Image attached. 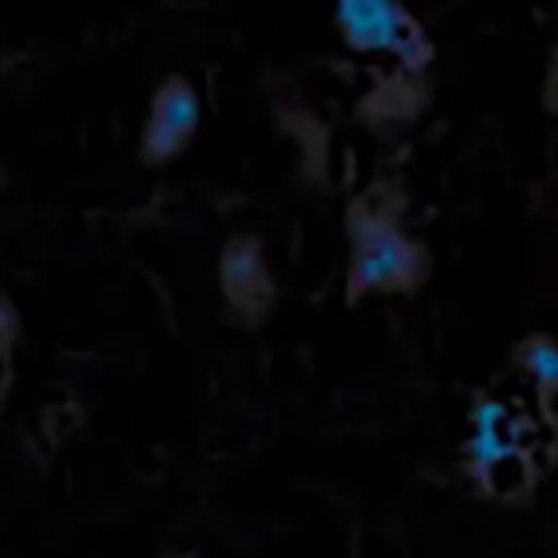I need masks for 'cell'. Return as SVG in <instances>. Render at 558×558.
<instances>
[{"mask_svg":"<svg viewBox=\"0 0 558 558\" xmlns=\"http://www.w3.org/2000/svg\"><path fill=\"white\" fill-rule=\"evenodd\" d=\"M433 256L417 238L402 230L390 215H352V260H349V295H390L413 291L425 283Z\"/></svg>","mask_w":558,"mask_h":558,"instance_id":"6da1fadb","label":"cell"},{"mask_svg":"<svg viewBox=\"0 0 558 558\" xmlns=\"http://www.w3.org/2000/svg\"><path fill=\"white\" fill-rule=\"evenodd\" d=\"M333 24L349 47L364 54H387L405 70H425L433 62V43L410 9L387 0H349L337 4Z\"/></svg>","mask_w":558,"mask_h":558,"instance_id":"7a4b0ae2","label":"cell"},{"mask_svg":"<svg viewBox=\"0 0 558 558\" xmlns=\"http://www.w3.org/2000/svg\"><path fill=\"white\" fill-rule=\"evenodd\" d=\"M466 466L489 494H520L532 482V451L527 440H520V421L497 398L474 410Z\"/></svg>","mask_w":558,"mask_h":558,"instance_id":"3957f363","label":"cell"},{"mask_svg":"<svg viewBox=\"0 0 558 558\" xmlns=\"http://www.w3.org/2000/svg\"><path fill=\"white\" fill-rule=\"evenodd\" d=\"M199 123H203V104L192 81H187L184 73L165 77L161 85L154 88L146 126H142V157H146L149 165L180 157L192 146Z\"/></svg>","mask_w":558,"mask_h":558,"instance_id":"277c9868","label":"cell"},{"mask_svg":"<svg viewBox=\"0 0 558 558\" xmlns=\"http://www.w3.org/2000/svg\"><path fill=\"white\" fill-rule=\"evenodd\" d=\"M517 360L543 390H558V337L535 333L517 349Z\"/></svg>","mask_w":558,"mask_h":558,"instance_id":"5b68a950","label":"cell"},{"mask_svg":"<svg viewBox=\"0 0 558 558\" xmlns=\"http://www.w3.org/2000/svg\"><path fill=\"white\" fill-rule=\"evenodd\" d=\"M547 104H550V108H558V47H555V54H550V73H547Z\"/></svg>","mask_w":558,"mask_h":558,"instance_id":"8992f818","label":"cell"}]
</instances>
